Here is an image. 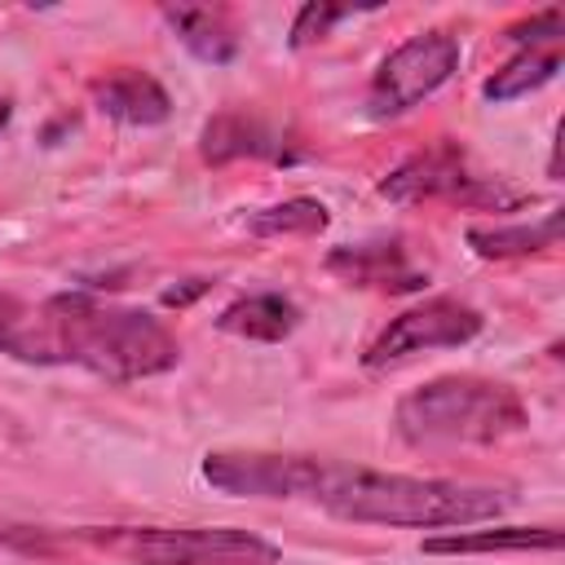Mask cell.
<instances>
[{
  "mask_svg": "<svg viewBox=\"0 0 565 565\" xmlns=\"http://www.w3.org/2000/svg\"><path fill=\"white\" fill-rule=\"evenodd\" d=\"M207 486L243 499H305L353 525H402V530H459L499 521L516 499L499 486L380 472L313 455H265V450H216L203 459Z\"/></svg>",
  "mask_w": 565,
  "mask_h": 565,
  "instance_id": "6da1fadb",
  "label": "cell"
},
{
  "mask_svg": "<svg viewBox=\"0 0 565 565\" xmlns=\"http://www.w3.org/2000/svg\"><path fill=\"white\" fill-rule=\"evenodd\" d=\"M44 366H84L102 380L132 384L177 366V335L146 309L88 291H57L40 305Z\"/></svg>",
  "mask_w": 565,
  "mask_h": 565,
  "instance_id": "7a4b0ae2",
  "label": "cell"
},
{
  "mask_svg": "<svg viewBox=\"0 0 565 565\" xmlns=\"http://www.w3.org/2000/svg\"><path fill=\"white\" fill-rule=\"evenodd\" d=\"M525 424L530 415L516 388L486 375H437L411 388L393 411V428L411 450L494 446L516 437Z\"/></svg>",
  "mask_w": 565,
  "mask_h": 565,
  "instance_id": "3957f363",
  "label": "cell"
},
{
  "mask_svg": "<svg viewBox=\"0 0 565 565\" xmlns=\"http://www.w3.org/2000/svg\"><path fill=\"white\" fill-rule=\"evenodd\" d=\"M380 194L393 203H424V199H446V203H463V207H494L508 212L521 203V194L512 185H503V177H486L472 168V159L455 146V141H437L419 154H411L406 163H397L384 181Z\"/></svg>",
  "mask_w": 565,
  "mask_h": 565,
  "instance_id": "277c9868",
  "label": "cell"
},
{
  "mask_svg": "<svg viewBox=\"0 0 565 565\" xmlns=\"http://www.w3.org/2000/svg\"><path fill=\"white\" fill-rule=\"evenodd\" d=\"M455 66H459V40L455 35H446V31L411 35L371 75V88H366L371 119L406 115L411 106H419L424 97H433L455 75Z\"/></svg>",
  "mask_w": 565,
  "mask_h": 565,
  "instance_id": "5b68a950",
  "label": "cell"
},
{
  "mask_svg": "<svg viewBox=\"0 0 565 565\" xmlns=\"http://www.w3.org/2000/svg\"><path fill=\"white\" fill-rule=\"evenodd\" d=\"M481 331V313L455 296H433L406 313H397L375 340L371 349L362 353V362L371 371H384V366H402L411 362L415 353H428V349H459L468 344L472 335Z\"/></svg>",
  "mask_w": 565,
  "mask_h": 565,
  "instance_id": "8992f818",
  "label": "cell"
},
{
  "mask_svg": "<svg viewBox=\"0 0 565 565\" xmlns=\"http://www.w3.org/2000/svg\"><path fill=\"white\" fill-rule=\"evenodd\" d=\"M327 269L349 287H375V291H419L428 274L406 256L402 243H349L327 256Z\"/></svg>",
  "mask_w": 565,
  "mask_h": 565,
  "instance_id": "52a82bcc",
  "label": "cell"
},
{
  "mask_svg": "<svg viewBox=\"0 0 565 565\" xmlns=\"http://www.w3.org/2000/svg\"><path fill=\"white\" fill-rule=\"evenodd\" d=\"M93 102H97L102 115H110L115 124H128V128H150V124H163L172 115V102H168L163 84L146 71H132V66L97 79Z\"/></svg>",
  "mask_w": 565,
  "mask_h": 565,
  "instance_id": "ba28073f",
  "label": "cell"
},
{
  "mask_svg": "<svg viewBox=\"0 0 565 565\" xmlns=\"http://www.w3.org/2000/svg\"><path fill=\"white\" fill-rule=\"evenodd\" d=\"M199 154L207 163H230V159H291L287 154V141L269 124H260L252 115H234V110H225V115H216V119L203 124Z\"/></svg>",
  "mask_w": 565,
  "mask_h": 565,
  "instance_id": "9c48e42d",
  "label": "cell"
},
{
  "mask_svg": "<svg viewBox=\"0 0 565 565\" xmlns=\"http://www.w3.org/2000/svg\"><path fill=\"white\" fill-rule=\"evenodd\" d=\"M300 322V309L278 296V291H260V296H243L234 305H225L216 313V327L225 335H238V340H260V344H278L296 331Z\"/></svg>",
  "mask_w": 565,
  "mask_h": 565,
  "instance_id": "30bf717a",
  "label": "cell"
},
{
  "mask_svg": "<svg viewBox=\"0 0 565 565\" xmlns=\"http://www.w3.org/2000/svg\"><path fill=\"white\" fill-rule=\"evenodd\" d=\"M556 547H561V530L556 525H490V530L424 539V552H441V556H472V552H556Z\"/></svg>",
  "mask_w": 565,
  "mask_h": 565,
  "instance_id": "8fae6325",
  "label": "cell"
},
{
  "mask_svg": "<svg viewBox=\"0 0 565 565\" xmlns=\"http://www.w3.org/2000/svg\"><path fill=\"white\" fill-rule=\"evenodd\" d=\"M163 22L172 26V35L203 62H230L238 53V35L230 26V18L221 9H203V4H168Z\"/></svg>",
  "mask_w": 565,
  "mask_h": 565,
  "instance_id": "7c38bea8",
  "label": "cell"
},
{
  "mask_svg": "<svg viewBox=\"0 0 565 565\" xmlns=\"http://www.w3.org/2000/svg\"><path fill=\"white\" fill-rule=\"evenodd\" d=\"M561 238V212H547L543 221H516V225H472L468 247L486 260H508V256H534L556 247Z\"/></svg>",
  "mask_w": 565,
  "mask_h": 565,
  "instance_id": "4fadbf2b",
  "label": "cell"
},
{
  "mask_svg": "<svg viewBox=\"0 0 565 565\" xmlns=\"http://www.w3.org/2000/svg\"><path fill=\"white\" fill-rule=\"evenodd\" d=\"M556 71H561V49H547V53L525 49V53L512 57L503 71H494V75L481 84V93H486V102H516V97H525V93L552 84Z\"/></svg>",
  "mask_w": 565,
  "mask_h": 565,
  "instance_id": "5bb4252c",
  "label": "cell"
},
{
  "mask_svg": "<svg viewBox=\"0 0 565 565\" xmlns=\"http://www.w3.org/2000/svg\"><path fill=\"white\" fill-rule=\"evenodd\" d=\"M0 353L18 362H40L44 366V344H40V305L18 300L13 291H0Z\"/></svg>",
  "mask_w": 565,
  "mask_h": 565,
  "instance_id": "9a60e30c",
  "label": "cell"
},
{
  "mask_svg": "<svg viewBox=\"0 0 565 565\" xmlns=\"http://www.w3.org/2000/svg\"><path fill=\"white\" fill-rule=\"evenodd\" d=\"M327 207L318 199H287V203H274V207H260L247 216V230L256 238H282V234H318L327 230Z\"/></svg>",
  "mask_w": 565,
  "mask_h": 565,
  "instance_id": "2e32d148",
  "label": "cell"
},
{
  "mask_svg": "<svg viewBox=\"0 0 565 565\" xmlns=\"http://www.w3.org/2000/svg\"><path fill=\"white\" fill-rule=\"evenodd\" d=\"M132 565H282V561L265 539L247 534L243 543H230V547L190 552V556H159V561H132Z\"/></svg>",
  "mask_w": 565,
  "mask_h": 565,
  "instance_id": "e0dca14e",
  "label": "cell"
},
{
  "mask_svg": "<svg viewBox=\"0 0 565 565\" xmlns=\"http://www.w3.org/2000/svg\"><path fill=\"white\" fill-rule=\"evenodd\" d=\"M344 18H353V9H335V4H305L300 13H296V22H291V49H305V44H313V40H322L335 22H344Z\"/></svg>",
  "mask_w": 565,
  "mask_h": 565,
  "instance_id": "ac0fdd59",
  "label": "cell"
},
{
  "mask_svg": "<svg viewBox=\"0 0 565 565\" xmlns=\"http://www.w3.org/2000/svg\"><path fill=\"white\" fill-rule=\"evenodd\" d=\"M561 35H565V13H561V9H543V13H534V18L516 22V26H508V40L530 44V49H539V44H552V49H556Z\"/></svg>",
  "mask_w": 565,
  "mask_h": 565,
  "instance_id": "d6986e66",
  "label": "cell"
},
{
  "mask_svg": "<svg viewBox=\"0 0 565 565\" xmlns=\"http://www.w3.org/2000/svg\"><path fill=\"white\" fill-rule=\"evenodd\" d=\"M9 115H13V97H9L4 88H0V132L9 128Z\"/></svg>",
  "mask_w": 565,
  "mask_h": 565,
  "instance_id": "ffe728a7",
  "label": "cell"
}]
</instances>
